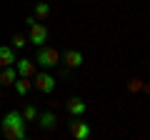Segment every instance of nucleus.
<instances>
[{
    "label": "nucleus",
    "mask_w": 150,
    "mask_h": 140,
    "mask_svg": "<svg viewBox=\"0 0 150 140\" xmlns=\"http://www.w3.org/2000/svg\"><path fill=\"white\" fill-rule=\"evenodd\" d=\"M0 130H3V135H5L8 140H25L28 128H25V120H23L20 110H10V113L3 115Z\"/></svg>",
    "instance_id": "nucleus-1"
},
{
    "label": "nucleus",
    "mask_w": 150,
    "mask_h": 140,
    "mask_svg": "<svg viewBox=\"0 0 150 140\" xmlns=\"http://www.w3.org/2000/svg\"><path fill=\"white\" fill-rule=\"evenodd\" d=\"M60 63V53L55 48H38L35 53V65H40V68H55V65Z\"/></svg>",
    "instance_id": "nucleus-2"
},
{
    "label": "nucleus",
    "mask_w": 150,
    "mask_h": 140,
    "mask_svg": "<svg viewBox=\"0 0 150 140\" xmlns=\"http://www.w3.org/2000/svg\"><path fill=\"white\" fill-rule=\"evenodd\" d=\"M48 38H50V30L43 25V23H35V25L30 28V35H28V40H30L35 48H43V45L48 43Z\"/></svg>",
    "instance_id": "nucleus-3"
},
{
    "label": "nucleus",
    "mask_w": 150,
    "mask_h": 140,
    "mask_svg": "<svg viewBox=\"0 0 150 140\" xmlns=\"http://www.w3.org/2000/svg\"><path fill=\"white\" fill-rule=\"evenodd\" d=\"M33 78H35V83H33V85L43 93V95H50V93L55 90V83H58V80H55L50 73H35Z\"/></svg>",
    "instance_id": "nucleus-4"
},
{
    "label": "nucleus",
    "mask_w": 150,
    "mask_h": 140,
    "mask_svg": "<svg viewBox=\"0 0 150 140\" xmlns=\"http://www.w3.org/2000/svg\"><path fill=\"white\" fill-rule=\"evenodd\" d=\"M15 73H18V78H33L35 75V60L33 58H20V60H15Z\"/></svg>",
    "instance_id": "nucleus-5"
},
{
    "label": "nucleus",
    "mask_w": 150,
    "mask_h": 140,
    "mask_svg": "<svg viewBox=\"0 0 150 140\" xmlns=\"http://www.w3.org/2000/svg\"><path fill=\"white\" fill-rule=\"evenodd\" d=\"M70 133H73L75 140H88V138H90V125H88L85 120L73 118V123H70Z\"/></svg>",
    "instance_id": "nucleus-6"
},
{
    "label": "nucleus",
    "mask_w": 150,
    "mask_h": 140,
    "mask_svg": "<svg viewBox=\"0 0 150 140\" xmlns=\"http://www.w3.org/2000/svg\"><path fill=\"white\" fill-rule=\"evenodd\" d=\"M65 108H68V113L73 115V118H83V115H85V110H88V105H85V100H83V98H70Z\"/></svg>",
    "instance_id": "nucleus-7"
},
{
    "label": "nucleus",
    "mask_w": 150,
    "mask_h": 140,
    "mask_svg": "<svg viewBox=\"0 0 150 140\" xmlns=\"http://www.w3.org/2000/svg\"><path fill=\"white\" fill-rule=\"evenodd\" d=\"M60 60H65V65H68L70 70L80 68V65H83V53H80V50H68L65 55H60Z\"/></svg>",
    "instance_id": "nucleus-8"
},
{
    "label": "nucleus",
    "mask_w": 150,
    "mask_h": 140,
    "mask_svg": "<svg viewBox=\"0 0 150 140\" xmlns=\"http://www.w3.org/2000/svg\"><path fill=\"white\" fill-rule=\"evenodd\" d=\"M15 65V50L10 45H0V68H10Z\"/></svg>",
    "instance_id": "nucleus-9"
},
{
    "label": "nucleus",
    "mask_w": 150,
    "mask_h": 140,
    "mask_svg": "<svg viewBox=\"0 0 150 140\" xmlns=\"http://www.w3.org/2000/svg\"><path fill=\"white\" fill-rule=\"evenodd\" d=\"M38 123H40L43 130H53L55 123H58V118H55L53 110H45V113H38Z\"/></svg>",
    "instance_id": "nucleus-10"
},
{
    "label": "nucleus",
    "mask_w": 150,
    "mask_h": 140,
    "mask_svg": "<svg viewBox=\"0 0 150 140\" xmlns=\"http://www.w3.org/2000/svg\"><path fill=\"white\" fill-rule=\"evenodd\" d=\"M13 85H15V93H18V95H23V98L33 90V80H30V78H15Z\"/></svg>",
    "instance_id": "nucleus-11"
},
{
    "label": "nucleus",
    "mask_w": 150,
    "mask_h": 140,
    "mask_svg": "<svg viewBox=\"0 0 150 140\" xmlns=\"http://www.w3.org/2000/svg\"><path fill=\"white\" fill-rule=\"evenodd\" d=\"M15 78H18V73H15V68H3L0 70V88L3 85H13V83H15Z\"/></svg>",
    "instance_id": "nucleus-12"
},
{
    "label": "nucleus",
    "mask_w": 150,
    "mask_h": 140,
    "mask_svg": "<svg viewBox=\"0 0 150 140\" xmlns=\"http://www.w3.org/2000/svg\"><path fill=\"white\" fill-rule=\"evenodd\" d=\"M38 113H40V110H38L33 103H28L25 108L20 110V115H23V120H25V123H28V120H38Z\"/></svg>",
    "instance_id": "nucleus-13"
},
{
    "label": "nucleus",
    "mask_w": 150,
    "mask_h": 140,
    "mask_svg": "<svg viewBox=\"0 0 150 140\" xmlns=\"http://www.w3.org/2000/svg\"><path fill=\"white\" fill-rule=\"evenodd\" d=\"M48 15H50V5H48V3H38V5H35V15H33V18H35V20H45Z\"/></svg>",
    "instance_id": "nucleus-14"
},
{
    "label": "nucleus",
    "mask_w": 150,
    "mask_h": 140,
    "mask_svg": "<svg viewBox=\"0 0 150 140\" xmlns=\"http://www.w3.org/2000/svg\"><path fill=\"white\" fill-rule=\"evenodd\" d=\"M25 45H28V38H23V35H13V45H10L13 50H23Z\"/></svg>",
    "instance_id": "nucleus-15"
},
{
    "label": "nucleus",
    "mask_w": 150,
    "mask_h": 140,
    "mask_svg": "<svg viewBox=\"0 0 150 140\" xmlns=\"http://www.w3.org/2000/svg\"><path fill=\"white\" fill-rule=\"evenodd\" d=\"M140 88H143V83H140V80H130V85H128V90H130V93H138Z\"/></svg>",
    "instance_id": "nucleus-16"
},
{
    "label": "nucleus",
    "mask_w": 150,
    "mask_h": 140,
    "mask_svg": "<svg viewBox=\"0 0 150 140\" xmlns=\"http://www.w3.org/2000/svg\"><path fill=\"white\" fill-rule=\"evenodd\" d=\"M35 23H38V20H35V18H33V15H30V18H25V25H28V28H33V25H35Z\"/></svg>",
    "instance_id": "nucleus-17"
},
{
    "label": "nucleus",
    "mask_w": 150,
    "mask_h": 140,
    "mask_svg": "<svg viewBox=\"0 0 150 140\" xmlns=\"http://www.w3.org/2000/svg\"><path fill=\"white\" fill-rule=\"evenodd\" d=\"M0 98H3V90H0Z\"/></svg>",
    "instance_id": "nucleus-18"
}]
</instances>
